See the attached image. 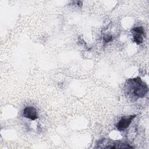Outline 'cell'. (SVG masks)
Returning a JSON list of instances; mask_svg holds the SVG:
<instances>
[{"label": "cell", "instance_id": "1", "mask_svg": "<svg viewBox=\"0 0 149 149\" xmlns=\"http://www.w3.org/2000/svg\"><path fill=\"white\" fill-rule=\"evenodd\" d=\"M129 85L133 89L134 95L137 98H143L148 91V87L146 84L143 83L140 78L137 77L129 80Z\"/></svg>", "mask_w": 149, "mask_h": 149}, {"label": "cell", "instance_id": "3", "mask_svg": "<svg viewBox=\"0 0 149 149\" xmlns=\"http://www.w3.org/2000/svg\"><path fill=\"white\" fill-rule=\"evenodd\" d=\"M23 115L24 117L32 120H36L38 118L37 109H36V108L32 106L26 107L23 110Z\"/></svg>", "mask_w": 149, "mask_h": 149}, {"label": "cell", "instance_id": "4", "mask_svg": "<svg viewBox=\"0 0 149 149\" xmlns=\"http://www.w3.org/2000/svg\"><path fill=\"white\" fill-rule=\"evenodd\" d=\"M133 40H134V42H136L137 44H141L143 41V39L142 37V34L134 33V34L133 36Z\"/></svg>", "mask_w": 149, "mask_h": 149}, {"label": "cell", "instance_id": "2", "mask_svg": "<svg viewBox=\"0 0 149 149\" xmlns=\"http://www.w3.org/2000/svg\"><path fill=\"white\" fill-rule=\"evenodd\" d=\"M136 116V115L122 117L116 123V127L119 131H124L131 123L132 120Z\"/></svg>", "mask_w": 149, "mask_h": 149}, {"label": "cell", "instance_id": "6", "mask_svg": "<svg viewBox=\"0 0 149 149\" xmlns=\"http://www.w3.org/2000/svg\"><path fill=\"white\" fill-rule=\"evenodd\" d=\"M103 40L106 43L111 42L112 40V36L111 35H106V36H104Z\"/></svg>", "mask_w": 149, "mask_h": 149}, {"label": "cell", "instance_id": "5", "mask_svg": "<svg viewBox=\"0 0 149 149\" xmlns=\"http://www.w3.org/2000/svg\"><path fill=\"white\" fill-rule=\"evenodd\" d=\"M132 31L135 34H143L144 33V29L141 26H137L136 27H134L132 29Z\"/></svg>", "mask_w": 149, "mask_h": 149}]
</instances>
